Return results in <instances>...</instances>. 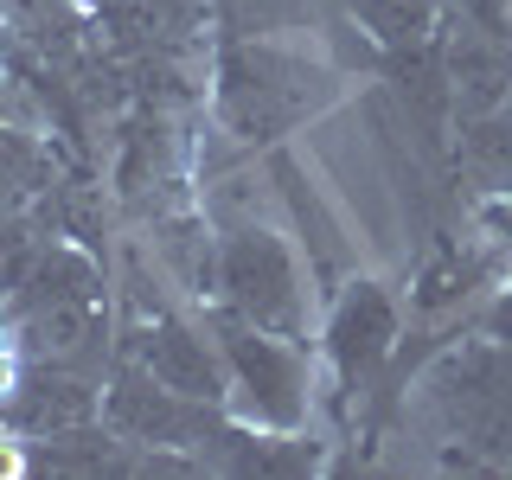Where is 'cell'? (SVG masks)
<instances>
[{"label": "cell", "mask_w": 512, "mask_h": 480, "mask_svg": "<svg viewBox=\"0 0 512 480\" xmlns=\"http://www.w3.org/2000/svg\"><path fill=\"white\" fill-rule=\"evenodd\" d=\"M333 96H340V77L276 39L231 45L218 64V122L237 141H276L295 122L320 116Z\"/></svg>", "instance_id": "1"}, {"label": "cell", "mask_w": 512, "mask_h": 480, "mask_svg": "<svg viewBox=\"0 0 512 480\" xmlns=\"http://www.w3.org/2000/svg\"><path fill=\"white\" fill-rule=\"evenodd\" d=\"M103 416L122 442L135 448H205L212 442V404L186 391H167L148 365L128 359L103 391Z\"/></svg>", "instance_id": "5"}, {"label": "cell", "mask_w": 512, "mask_h": 480, "mask_svg": "<svg viewBox=\"0 0 512 480\" xmlns=\"http://www.w3.org/2000/svg\"><path fill=\"white\" fill-rule=\"evenodd\" d=\"M461 173L480 192H512V96L487 116L461 122Z\"/></svg>", "instance_id": "9"}, {"label": "cell", "mask_w": 512, "mask_h": 480, "mask_svg": "<svg viewBox=\"0 0 512 480\" xmlns=\"http://www.w3.org/2000/svg\"><path fill=\"white\" fill-rule=\"evenodd\" d=\"M90 7H103V0H90Z\"/></svg>", "instance_id": "12"}, {"label": "cell", "mask_w": 512, "mask_h": 480, "mask_svg": "<svg viewBox=\"0 0 512 480\" xmlns=\"http://www.w3.org/2000/svg\"><path fill=\"white\" fill-rule=\"evenodd\" d=\"M391 340H397L391 295H384L378 282H352L340 295V308H333V320H327V352H333V365H340V378L365 384L378 372V359L391 352Z\"/></svg>", "instance_id": "8"}, {"label": "cell", "mask_w": 512, "mask_h": 480, "mask_svg": "<svg viewBox=\"0 0 512 480\" xmlns=\"http://www.w3.org/2000/svg\"><path fill=\"white\" fill-rule=\"evenodd\" d=\"M77 7H90V0H0V13H7L13 32H26L32 45H45V52H64L77 32Z\"/></svg>", "instance_id": "11"}, {"label": "cell", "mask_w": 512, "mask_h": 480, "mask_svg": "<svg viewBox=\"0 0 512 480\" xmlns=\"http://www.w3.org/2000/svg\"><path fill=\"white\" fill-rule=\"evenodd\" d=\"M218 295L231 314L256 320L269 333H301V276H295V256L276 231L263 224H244L218 244Z\"/></svg>", "instance_id": "4"}, {"label": "cell", "mask_w": 512, "mask_h": 480, "mask_svg": "<svg viewBox=\"0 0 512 480\" xmlns=\"http://www.w3.org/2000/svg\"><path fill=\"white\" fill-rule=\"evenodd\" d=\"M423 404L442 436L461 442V468H474V455L512 468V340H474L448 352L423 378Z\"/></svg>", "instance_id": "2"}, {"label": "cell", "mask_w": 512, "mask_h": 480, "mask_svg": "<svg viewBox=\"0 0 512 480\" xmlns=\"http://www.w3.org/2000/svg\"><path fill=\"white\" fill-rule=\"evenodd\" d=\"M352 13H359V26L372 32L378 45L410 52V45H423L429 32H436L442 0H352Z\"/></svg>", "instance_id": "10"}, {"label": "cell", "mask_w": 512, "mask_h": 480, "mask_svg": "<svg viewBox=\"0 0 512 480\" xmlns=\"http://www.w3.org/2000/svg\"><path fill=\"white\" fill-rule=\"evenodd\" d=\"M96 416H103V391H90V384L77 372H64V365H39V372H26L7 391V423L20 429V436H32V442L90 429Z\"/></svg>", "instance_id": "7"}, {"label": "cell", "mask_w": 512, "mask_h": 480, "mask_svg": "<svg viewBox=\"0 0 512 480\" xmlns=\"http://www.w3.org/2000/svg\"><path fill=\"white\" fill-rule=\"evenodd\" d=\"M218 352H224V372H231V391L244 416L256 429H295L308 416V365L301 352L288 346V333H269L244 314H212Z\"/></svg>", "instance_id": "3"}, {"label": "cell", "mask_w": 512, "mask_h": 480, "mask_svg": "<svg viewBox=\"0 0 512 480\" xmlns=\"http://www.w3.org/2000/svg\"><path fill=\"white\" fill-rule=\"evenodd\" d=\"M128 359L148 365V372L167 384V391H186V397H199V404H218V397L231 391L224 352H212V346L199 340V333L186 327V320H173V314L141 320L135 340H128Z\"/></svg>", "instance_id": "6"}]
</instances>
